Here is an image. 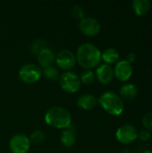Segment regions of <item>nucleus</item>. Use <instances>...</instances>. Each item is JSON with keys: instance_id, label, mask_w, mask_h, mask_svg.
Here are the masks:
<instances>
[{"instance_id": "1", "label": "nucleus", "mask_w": 152, "mask_h": 153, "mask_svg": "<svg viewBox=\"0 0 152 153\" xmlns=\"http://www.w3.org/2000/svg\"><path fill=\"white\" fill-rule=\"evenodd\" d=\"M76 63L84 69H91L100 65L101 51L91 43L81 44L76 51Z\"/></svg>"}, {"instance_id": "2", "label": "nucleus", "mask_w": 152, "mask_h": 153, "mask_svg": "<svg viewBox=\"0 0 152 153\" xmlns=\"http://www.w3.org/2000/svg\"><path fill=\"white\" fill-rule=\"evenodd\" d=\"M45 122L54 128L66 129L72 125V117L65 108L53 107L46 112Z\"/></svg>"}, {"instance_id": "3", "label": "nucleus", "mask_w": 152, "mask_h": 153, "mask_svg": "<svg viewBox=\"0 0 152 153\" xmlns=\"http://www.w3.org/2000/svg\"><path fill=\"white\" fill-rule=\"evenodd\" d=\"M98 102L108 113L113 116H120L125 109V104L121 97L111 91L104 92L98 100Z\"/></svg>"}, {"instance_id": "4", "label": "nucleus", "mask_w": 152, "mask_h": 153, "mask_svg": "<svg viewBox=\"0 0 152 153\" xmlns=\"http://www.w3.org/2000/svg\"><path fill=\"white\" fill-rule=\"evenodd\" d=\"M59 82L61 88L68 93H74L78 91L82 84L80 76L71 71L63 73L59 77Z\"/></svg>"}, {"instance_id": "5", "label": "nucleus", "mask_w": 152, "mask_h": 153, "mask_svg": "<svg viewBox=\"0 0 152 153\" xmlns=\"http://www.w3.org/2000/svg\"><path fill=\"white\" fill-rule=\"evenodd\" d=\"M19 78L26 83H34L38 82L41 75V68L35 64H26L19 70Z\"/></svg>"}, {"instance_id": "6", "label": "nucleus", "mask_w": 152, "mask_h": 153, "mask_svg": "<svg viewBox=\"0 0 152 153\" xmlns=\"http://www.w3.org/2000/svg\"><path fill=\"white\" fill-rule=\"evenodd\" d=\"M30 147L29 137L23 134H14L9 142V148L13 153H26Z\"/></svg>"}, {"instance_id": "7", "label": "nucleus", "mask_w": 152, "mask_h": 153, "mask_svg": "<svg viewBox=\"0 0 152 153\" xmlns=\"http://www.w3.org/2000/svg\"><path fill=\"white\" fill-rule=\"evenodd\" d=\"M138 137L137 129L132 125H124L116 132V140L123 144H128L135 141Z\"/></svg>"}, {"instance_id": "8", "label": "nucleus", "mask_w": 152, "mask_h": 153, "mask_svg": "<svg viewBox=\"0 0 152 153\" xmlns=\"http://www.w3.org/2000/svg\"><path fill=\"white\" fill-rule=\"evenodd\" d=\"M55 61L61 69L70 70L76 64V56L71 50L62 49L56 55Z\"/></svg>"}, {"instance_id": "9", "label": "nucleus", "mask_w": 152, "mask_h": 153, "mask_svg": "<svg viewBox=\"0 0 152 153\" xmlns=\"http://www.w3.org/2000/svg\"><path fill=\"white\" fill-rule=\"evenodd\" d=\"M79 29L84 35L92 37L100 31L101 25L99 22L93 17H84L79 22Z\"/></svg>"}, {"instance_id": "10", "label": "nucleus", "mask_w": 152, "mask_h": 153, "mask_svg": "<svg viewBox=\"0 0 152 153\" xmlns=\"http://www.w3.org/2000/svg\"><path fill=\"white\" fill-rule=\"evenodd\" d=\"M133 65L127 60L118 61L114 68V75L121 82L128 81L133 75Z\"/></svg>"}, {"instance_id": "11", "label": "nucleus", "mask_w": 152, "mask_h": 153, "mask_svg": "<svg viewBox=\"0 0 152 153\" xmlns=\"http://www.w3.org/2000/svg\"><path fill=\"white\" fill-rule=\"evenodd\" d=\"M95 76L102 84H108L112 82L114 78V69L110 65L101 64L97 67Z\"/></svg>"}, {"instance_id": "12", "label": "nucleus", "mask_w": 152, "mask_h": 153, "mask_svg": "<svg viewBox=\"0 0 152 153\" xmlns=\"http://www.w3.org/2000/svg\"><path fill=\"white\" fill-rule=\"evenodd\" d=\"M55 58H56L55 53L48 48H44L37 55L38 62L43 69L52 66L53 63L55 62Z\"/></svg>"}, {"instance_id": "13", "label": "nucleus", "mask_w": 152, "mask_h": 153, "mask_svg": "<svg viewBox=\"0 0 152 153\" xmlns=\"http://www.w3.org/2000/svg\"><path fill=\"white\" fill-rule=\"evenodd\" d=\"M98 104V99L92 94H83L77 100V105L79 108L84 110H90Z\"/></svg>"}, {"instance_id": "14", "label": "nucleus", "mask_w": 152, "mask_h": 153, "mask_svg": "<svg viewBox=\"0 0 152 153\" xmlns=\"http://www.w3.org/2000/svg\"><path fill=\"white\" fill-rule=\"evenodd\" d=\"M60 141L61 143L67 148H70L74 145L76 142V135H75V129L73 128L72 125L68 128L64 129V131L61 134Z\"/></svg>"}, {"instance_id": "15", "label": "nucleus", "mask_w": 152, "mask_h": 153, "mask_svg": "<svg viewBox=\"0 0 152 153\" xmlns=\"http://www.w3.org/2000/svg\"><path fill=\"white\" fill-rule=\"evenodd\" d=\"M120 97L125 100H131L134 99L138 94V89L133 83H125L120 88Z\"/></svg>"}, {"instance_id": "16", "label": "nucleus", "mask_w": 152, "mask_h": 153, "mask_svg": "<svg viewBox=\"0 0 152 153\" xmlns=\"http://www.w3.org/2000/svg\"><path fill=\"white\" fill-rule=\"evenodd\" d=\"M120 57V54L117 49L114 48H108L101 53V59L105 62V64L111 65L114 63H117Z\"/></svg>"}, {"instance_id": "17", "label": "nucleus", "mask_w": 152, "mask_h": 153, "mask_svg": "<svg viewBox=\"0 0 152 153\" xmlns=\"http://www.w3.org/2000/svg\"><path fill=\"white\" fill-rule=\"evenodd\" d=\"M132 6L137 15L142 16L149 12L151 8V2L149 0H134L132 3Z\"/></svg>"}, {"instance_id": "18", "label": "nucleus", "mask_w": 152, "mask_h": 153, "mask_svg": "<svg viewBox=\"0 0 152 153\" xmlns=\"http://www.w3.org/2000/svg\"><path fill=\"white\" fill-rule=\"evenodd\" d=\"M95 74L93 71L90 70V69H85L84 71L82 72L81 75H80V80L81 82L84 83V84H91L94 82L95 81Z\"/></svg>"}, {"instance_id": "19", "label": "nucleus", "mask_w": 152, "mask_h": 153, "mask_svg": "<svg viewBox=\"0 0 152 153\" xmlns=\"http://www.w3.org/2000/svg\"><path fill=\"white\" fill-rule=\"evenodd\" d=\"M46 138V134L43 131L41 130H36L34 132L31 133L30 136V141L31 143H34V144H40L44 142Z\"/></svg>"}, {"instance_id": "20", "label": "nucleus", "mask_w": 152, "mask_h": 153, "mask_svg": "<svg viewBox=\"0 0 152 153\" xmlns=\"http://www.w3.org/2000/svg\"><path fill=\"white\" fill-rule=\"evenodd\" d=\"M42 74H44V75L49 79V80H52V81H56L57 79H59L60 75H59V72H58V69L55 66H50V67H47L46 69H44L42 71Z\"/></svg>"}, {"instance_id": "21", "label": "nucleus", "mask_w": 152, "mask_h": 153, "mask_svg": "<svg viewBox=\"0 0 152 153\" xmlns=\"http://www.w3.org/2000/svg\"><path fill=\"white\" fill-rule=\"evenodd\" d=\"M46 48V42L43 39H36L32 42L30 46V51L33 55L37 56L40 51H42Z\"/></svg>"}, {"instance_id": "22", "label": "nucleus", "mask_w": 152, "mask_h": 153, "mask_svg": "<svg viewBox=\"0 0 152 153\" xmlns=\"http://www.w3.org/2000/svg\"><path fill=\"white\" fill-rule=\"evenodd\" d=\"M71 13L75 19H79L81 21L82 18H84V9L81 5H74L72 8Z\"/></svg>"}, {"instance_id": "23", "label": "nucleus", "mask_w": 152, "mask_h": 153, "mask_svg": "<svg viewBox=\"0 0 152 153\" xmlns=\"http://www.w3.org/2000/svg\"><path fill=\"white\" fill-rule=\"evenodd\" d=\"M142 124L146 130L152 131V112H149L144 115L142 118Z\"/></svg>"}, {"instance_id": "24", "label": "nucleus", "mask_w": 152, "mask_h": 153, "mask_svg": "<svg viewBox=\"0 0 152 153\" xmlns=\"http://www.w3.org/2000/svg\"><path fill=\"white\" fill-rule=\"evenodd\" d=\"M151 132L146 130V129H143V130H141L139 133H138V137L141 141L142 142H147L151 139Z\"/></svg>"}, {"instance_id": "25", "label": "nucleus", "mask_w": 152, "mask_h": 153, "mask_svg": "<svg viewBox=\"0 0 152 153\" xmlns=\"http://www.w3.org/2000/svg\"><path fill=\"white\" fill-rule=\"evenodd\" d=\"M135 59H136V54L133 53V52H130V53L127 55V57H126L125 60H127L130 64H132L133 61H135Z\"/></svg>"}, {"instance_id": "26", "label": "nucleus", "mask_w": 152, "mask_h": 153, "mask_svg": "<svg viewBox=\"0 0 152 153\" xmlns=\"http://www.w3.org/2000/svg\"><path fill=\"white\" fill-rule=\"evenodd\" d=\"M142 153H152V151H151V150H148V151H144Z\"/></svg>"}]
</instances>
